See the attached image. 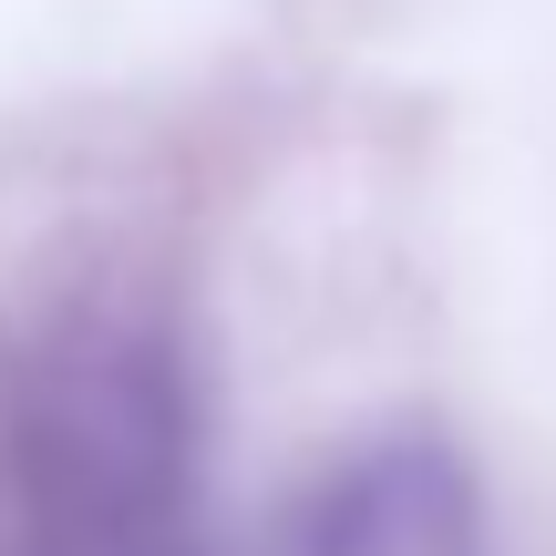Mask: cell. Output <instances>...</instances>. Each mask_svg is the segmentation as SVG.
I'll return each instance as SVG.
<instances>
[{"label":"cell","mask_w":556,"mask_h":556,"mask_svg":"<svg viewBox=\"0 0 556 556\" xmlns=\"http://www.w3.org/2000/svg\"><path fill=\"white\" fill-rule=\"evenodd\" d=\"M31 556H197V413L144 319L73 309L11 371Z\"/></svg>","instance_id":"obj_1"},{"label":"cell","mask_w":556,"mask_h":556,"mask_svg":"<svg viewBox=\"0 0 556 556\" xmlns=\"http://www.w3.org/2000/svg\"><path fill=\"white\" fill-rule=\"evenodd\" d=\"M299 556H484V516L443 443H381L309 505Z\"/></svg>","instance_id":"obj_2"}]
</instances>
